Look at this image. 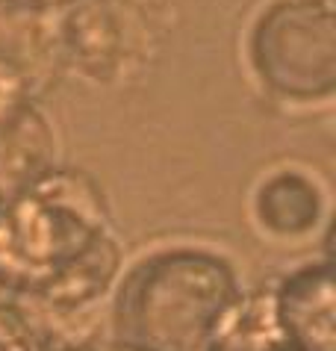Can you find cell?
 <instances>
[{"mask_svg":"<svg viewBox=\"0 0 336 351\" xmlns=\"http://www.w3.org/2000/svg\"><path fill=\"white\" fill-rule=\"evenodd\" d=\"M230 257L171 242L121 269L104 310L112 351H210L245 304Z\"/></svg>","mask_w":336,"mask_h":351,"instance_id":"1","label":"cell"},{"mask_svg":"<svg viewBox=\"0 0 336 351\" xmlns=\"http://www.w3.org/2000/svg\"><path fill=\"white\" fill-rule=\"evenodd\" d=\"M251 74L280 104H328L336 92L333 0H269L245 42Z\"/></svg>","mask_w":336,"mask_h":351,"instance_id":"3","label":"cell"},{"mask_svg":"<svg viewBox=\"0 0 336 351\" xmlns=\"http://www.w3.org/2000/svg\"><path fill=\"white\" fill-rule=\"evenodd\" d=\"M110 233V204L88 171L56 165L33 186L6 198V239L18 271V295Z\"/></svg>","mask_w":336,"mask_h":351,"instance_id":"2","label":"cell"},{"mask_svg":"<svg viewBox=\"0 0 336 351\" xmlns=\"http://www.w3.org/2000/svg\"><path fill=\"white\" fill-rule=\"evenodd\" d=\"M18 295V271L6 239V198H0V301H15Z\"/></svg>","mask_w":336,"mask_h":351,"instance_id":"11","label":"cell"},{"mask_svg":"<svg viewBox=\"0 0 336 351\" xmlns=\"http://www.w3.org/2000/svg\"><path fill=\"white\" fill-rule=\"evenodd\" d=\"M251 216L274 239H304L328 221V189L298 165H280L254 186Z\"/></svg>","mask_w":336,"mask_h":351,"instance_id":"6","label":"cell"},{"mask_svg":"<svg viewBox=\"0 0 336 351\" xmlns=\"http://www.w3.org/2000/svg\"><path fill=\"white\" fill-rule=\"evenodd\" d=\"M210 351H292L274 325L269 292L245 295V304L236 313L233 325L224 330Z\"/></svg>","mask_w":336,"mask_h":351,"instance_id":"8","label":"cell"},{"mask_svg":"<svg viewBox=\"0 0 336 351\" xmlns=\"http://www.w3.org/2000/svg\"><path fill=\"white\" fill-rule=\"evenodd\" d=\"M45 351H97L92 343H47Z\"/></svg>","mask_w":336,"mask_h":351,"instance_id":"13","label":"cell"},{"mask_svg":"<svg viewBox=\"0 0 336 351\" xmlns=\"http://www.w3.org/2000/svg\"><path fill=\"white\" fill-rule=\"evenodd\" d=\"M59 65L95 86H121L154 62L163 18L154 0H71L53 12Z\"/></svg>","mask_w":336,"mask_h":351,"instance_id":"4","label":"cell"},{"mask_svg":"<svg viewBox=\"0 0 336 351\" xmlns=\"http://www.w3.org/2000/svg\"><path fill=\"white\" fill-rule=\"evenodd\" d=\"M68 3L71 0H0V6L6 9H24V12H42V15H53Z\"/></svg>","mask_w":336,"mask_h":351,"instance_id":"12","label":"cell"},{"mask_svg":"<svg viewBox=\"0 0 336 351\" xmlns=\"http://www.w3.org/2000/svg\"><path fill=\"white\" fill-rule=\"evenodd\" d=\"M59 165V136L33 101L0 115V198H12Z\"/></svg>","mask_w":336,"mask_h":351,"instance_id":"7","label":"cell"},{"mask_svg":"<svg viewBox=\"0 0 336 351\" xmlns=\"http://www.w3.org/2000/svg\"><path fill=\"white\" fill-rule=\"evenodd\" d=\"M47 339L21 301H0V351H45Z\"/></svg>","mask_w":336,"mask_h":351,"instance_id":"9","label":"cell"},{"mask_svg":"<svg viewBox=\"0 0 336 351\" xmlns=\"http://www.w3.org/2000/svg\"><path fill=\"white\" fill-rule=\"evenodd\" d=\"M33 97H38V95H36L33 80L27 77V71L12 56L0 53V115H6L9 110H15V106L24 101H33Z\"/></svg>","mask_w":336,"mask_h":351,"instance_id":"10","label":"cell"},{"mask_svg":"<svg viewBox=\"0 0 336 351\" xmlns=\"http://www.w3.org/2000/svg\"><path fill=\"white\" fill-rule=\"evenodd\" d=\"M274 325L292 351H336L333 263L307 260L269 289Z\"/></svg>","mask_w":336,"mask_h":351,"instance_id":"5","label":"cell"}]
</instances>
